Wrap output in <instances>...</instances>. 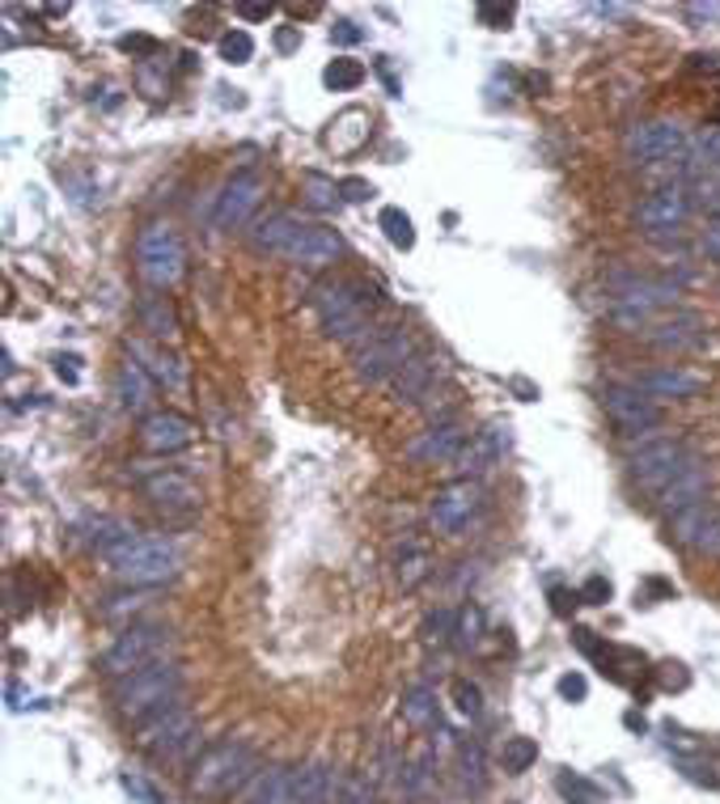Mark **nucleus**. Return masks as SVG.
<instances>
[{"label":"nucleus","instance_id":"37","mask_svg":"<svg viewBox=\"0 0 720 804\" xmlns=\"http://www.w3.org/2000/svg\"><path fill=\"white\" fill-rule=\"evenodd\" d=\"M378 225H382L385 241L394 246V250H411L415 246V225H411V216L403 213V208H382V216H378Z\"/></svg>","mask_w":720,"mask_h":804},{"label":"nucleus","instance_id":"54","mask_svg":"<svg viewBox=\"0 0 720 804\" xmlns=\"http://www.w3.org/2000/svg\"><path fill=\"white\" fill-rule=\"evenodd\" d=\"M339 195H343V204H364V199L373 195V187H369L364 178H343V183H339Z\"/></svg>","mask_w":720,"mask_h":804},{"label":"nucleus","instance_id":"52","mask_svg":"<svg viewBox=\"0 0 720 804\" xmlns=\"http://www.w3.org/2000/svg\"><path fill=\"white\" fill-rule=\"evenodd\" d=\"M475 18H480L483 25H492V30H504V25L513 22V4H480Z\"/></svg>","mask_w":720,"mask_h":804},{"label":"nucleus","instance_id":"58","mask_svg":"<svg viewBox=\"0 0 720 804\" xmlns=\"http://www.w3.org/2000/svg\"><path fill=\"white\" fill-rule=\"evenodd\" d=\"M76 364H81L76 355H60V360H55V373H60V381L76 385V381H81V369H76Z\"/></svg>","mask_w":720,"mask_h":804},{"label":"nucleus","instance_id":"30","mask_svg":"<svg viewBox=\"0 0 720 804\" xmlns=\"http://www.w3.org/2000/svg\"><path fill=\"white\" fill-rule=\"evenodd\" d=\"M292 804H336V775H331L327 762H306V766H297Z\"/></svg>","mask_w":720,"mask_h":804},{"label":"nucleus","instance_id":"45","mask_svg":"<svg viewBox=\"0 0 720 804\" xmlns=\"http://www.w3.org/2000/svg\"><path fill=\"white\" fill-rule=\"evenodd\" d=\"M450 694H454V708H457V715H466V720H480V715H483V690L475 687V682H466V678H457L454 687H450Z\"/></svg>","mask_w":720,"mask_h":804},{"label":"nucleus","instance_id":"6","mask_svg":"<svg viewBox=\"0 0 720 804\" xmlns=\"http://www.w3.org/2000/svg\"><path fill=\"white\" fill-rule=\"evenodd\" d=\"M199 745V715L192 703L174 699L169 708H162L157 715H148L141 729H136V750L157 762H178Z\"/></svg>","mask_w":720,"mask_h":804},{"label":"nucleus","instance_id":"28","mask_svg":"<svg viewBox=\"0 0 720 804\" xmlns=\"http://www.w3.org/2000/svg\"><path fill=\"white\" fill-rule=\"evenodd\" d=\"M297 766H267L241 787V804H292Z\"/></svg>","mask_w":720,"mask_h":804},{"label":"nucleus","instance_id":"1","mask_svg":"<svg viewBox=\"0 0 720 804\" xmlns=\"http://www.w3.org/2000/svg\"><path fill=\"white\" fill-rule=\"evenodd\" d=\"M313 309L322 331L336 343L360 348L369 331H373V309H378V292L364 280H327L313 288Z\"/></svg>","mask_w":720,"mask_h":804},{"label":"nucleus","instance_id":"36","mask_svg":"<svg viewBox=\"0 0 720 804\" xmlns=\"http://www.w3.org/2000/svg\"><path fill=\"white\" fill-rule=\"evenodd\" d=\"M534 762H538V741H534V736H508V741H504V750H501L504 775H526Z\"/></svg>","mask_w":720,"mask_h":804},{"label":"nucleus","instance_id":"44","mask_svg":"<svg viewBox=\"0 0 720 804\" xmlns=\"http://www.w3.org/2000/svg\"><path fill=\"white\" fill-rule=\"evenodd\" d=\"M555 787L568 796V804H601V787L589 780H580V775H573V771H564L559 780H555Z\"/></svg>","mask_w":720,"mask_h":804},{"label":"nucleus","instance_id":"57","mask_svg":"<svg viewBox=\"0 0 720 804\" xmlns=\"http://www.w3.org/2000/svg\"><path fill=\"white\" fill-rule=\"evenodd\" d=\"M580 601V592H573V589H552V610L559 618H568L573 615V606Z\"/></svg>","mask_w":720,"mask_h":804},{"label":"nucleus","instance_id":"42","mask_svg":"<svg viewBox=\"0 0 720 804\" xmlns=\"http://www.w3.org/2000/svg\"><path fill=\"white\" fill-rule=\"evenodd\" d=\"M454 627H457V610L441 606V610H432V615L424 618L420 636H424V643H454Z\"/></svg>","mask_w":720,"mask_h":804},{"label":"nucleus","instance_id":"8","mask_svg":"<svg viewBox=\"0 0 720 804\" xmlns=\"http://www.w3.org/2000/svg\"><path fill=\"white\" fill-rule=\"evenodd\" d=\"M678 301V285L661 276H619L610 285V318L627 331H648L657 309Z\"/></svg>","mask_w":720,"mask_h":804},{"label":"nucleus","instance_id":"20","mask_svg":"<svg viewBox=\"0 0 720 804\" xmlns=\"http://www.w3.org/2000/svg\"><path fill=\"white\" fill-rule=\"evenodd\" d=\"M645 339L652 348H661V352H696L708 343V322L699 318V313H687V309H678L670 318H661V322H652L645 331Z\"/></svg>","mask_w":720,"mask_h":804},{"label":"nucleus","instance_id":"24","mask_svg":"<svg viewBox=\"0 0 720 804\" xmlns=\"http://www.w3.org/2000/svg\"><path fill=\"white\" fill-rule=\"evenodd\" d=\"M708 487H712V471H708V462L699 457L691 471H682L670 487L657 496V508H661V513H670V517L673 513H682V508H696V504L708 499Z\"/></svg>","mask_w":720,"mask_h":804},{"label":"nucleus","instance_id":"41","mask_svg":"<svg viewBox=\"0 0 720 804\" xmlns=\"http://www.w3.org/2000/svg\"><path fill=\"white\" fill-rule=\"evenodd\" d=\"M120 787L132 796V804H166V792L148 780V775H141V771H123Z\"/></svg>","mask_w":720,"mask_h":804},{"label":"nucleus","instance_id":"40","mask_svg":"<svg viewBox=\"0 0 720 804\" xmlns=\"http://www.w3.org/2000/svg\"><path fill=\"white\" fill-rule=\"evenodd\" d=\"M141 322H144V331L162 334V339L178 331V322H174V309H169L166 297H157V292L141 301Z\"/></svg>","mask_w":720,"mask_h":804},{"label":"nucleus","instance_id":"59","mask_svg":"<svg viewBox=\"0 0 720 804\" xmlns=\"http://www.w3.org/2000/svg\"><path fill=\"white\" fill-rule=\"evenodd\" d=\"M120 51H141V55H153V51H157V43H153V39H144V34H123Z\"/></svg>","mask_w":720,"mask_h":804},{"label":"nucleus","instance_id":"15","mask_svg":"<svg viewBox=\"0 0 720 804\" xmlns=\"http://www.w3.org/2000/svg\"><path fill=\"white\" fill-rule=\"evenodd\" d=\"M483 508V483L480 478H454L450 487H441L432 496L429 508V525L436 534H457L466 520L475 517Z\"/></svg>","mask_w":720,"mask_h":804},{"label":"nucleus","instance_id":"35","mask_svg":"<svg viewBox=\"0 0 720 804\" xmlns=\"http://www.w3.org/2000/svg\"><path fill=\"white\" fill-rule=\"evenodd\" d=\"M301 195H306V204H310L313 213H336L339 204H343V195H339V183L336 178H327V174H306L301 178Z\"/></svg>","mask_w":720,"mask_h":804},{"label":"nucleus","instance_id":"25","mask_svg":"<svg viewBox=\"0 0 720 804\" xmlns=\"http://www.w3.org/2000/svg\"><path fill=\"white\" fill-rule=\"evenodd\" d=\"M436 381H441V355L415 352L408 364H403V373L390 381V385H394V399L399 402H420V399H429Z\"/></svg>","mask_w":720,"mask_h":804},{"label":"nucleus","instance_id":"3","mask_svg":"<svg viewBox=\"0 0 720 804\" xmlns=\"http://www.w3.org/2000/svg\"><path fill=\"white\" fill-rule=\"evenodd\" d=\"M250 771H255V750L238 736H229V741H216L195 757L187 787L199 801H225V796H234L255 780Z\"/></svg>","mask_w":720,"mask_h":804},{"label":"nucleus","instance_id":"49","mask_svg":"<svg viewBox=\"0 0 720 804\" xmlns=\"http://www.w3.org/2000/svg\"><path fill=\"white\" fill-rule=\"evenodd\" d=\"M652 673H657V687H661V690H687V682H691V673H687V669H682L678 661L657 664Z\"/></svg>","mask_w":720,"mask_h":804},{"label":"nucleus","instance_id":"32","mask_svg":"<svg viewBox=\"0 0 720 804\" xmlns=\"http://www.w3.org/2000/svg\"><path fill=\"white\" fill-rule=\"evenodd\" d=\"M403 720L411 729L429 733V729H441V708H436V690L429 682H415V687L403 690Z\"/></svg>","mask_w":720,"mask_h":804},{"label":"nucleus","instance_id":"38","mask_svg":"<svg viewBox=\"0 0 720 804\" xmlns=\"http://www.w3.org/2000/svg\"><path fill=\"white\" fill-rule=\"evenodd\" d=\"M360 81H364V64H360V60H348V55H339V60H331V64L322 69V85L336 90V94L357 90Z\"/></svg>","mask_w":720,"mask_h":804},{"label":"nucleus","instance_id":"14","mask_svg":"<svg viewBox=\"0 0 720 804\" xmlns=\"http://www.w3.org/2000/svg\"><path fill=\"white\" fill-rule=\"evenodd\" d=\"M264 195H267L264 174L259 169H238L220 187V195H216V229H241L255 216V208L264 204Z\"/></svg>","mask_w":720,"mask_h":804},{"label":"nucleus","instance_id":"27","mask_svg":"<svg viewBox=\"0 0 720 804\" xmlns=\"http://www.w3.org/2000/svg\"><path fill=\"white\" fill-rule=\"evenodd\" d=\"M115 399L127 415H153V378H148V369H144L141 360H127L120 369V378H115Z\"/></svg>","mask_w":720,"mask_h":804},{"label":"nucleus","instance_id":"5","mask_svg":"<svg viewBox=\"0 0 720 804\" xmlns=\"http://www.w3.org/2000/svg\"><path fill=\"white\" fill-rule=\"evenodd\" d=\"M136 271L153 292H166L187 271V246L169 220H148L136 234Z\"/></svg>","mask_w":720,"mask_h":804},{"label":"nucleus","instance_id":"16","mask_svg":"<svg viewBox=\"0 0 720 804\" xmlns=\"http://www.w3.org/2000/svg\"><path fill=\"white\" fill-rule=\"evenodd\" d=\"M136 441H141L144 453H157V457H169V453H183L195 441V424L178 411H153L144 415L141 427H136Z\"/></svg>","mask_w":720,"mask_h":804},{"label":"nucleus","instance_id":"51","mask_svg":"<svg viewBox=\"0 0 720 804\" xmlns=\"http://www.w3.org/2000/svg\"><path fill=\"white\" fill-rule=\"evenodd\" d=\"M360 39H364V30H360L352 18H339V22L331 25V43H336V48H357Z\"/></svg>","mask_w":720,"mask_h":804},{"label":"nucleus","instance_id":"23","mask_svg":"<svg viewBox=\"0 0 720 804\" xmlns=\"http://www.w3.org/2000/svg\"><path fill=\"white\" fill-rule=\"evenodd\" d=\"M339 255H343V241H339L336 229H327V225H306L301 237L292 241V250H288V262H297V267H306V271H322V267H331Z\"/></svg>","mask_w":720,"mask_h":804},{"label":"nucleus","instance_id":"31","mask_svg":"<svg viewBox=\"0 0 720 804\" xmlns=\"http://www.w3.org/2000/svg\"><path fill=\"white\" fill-rule=\"evenodd\" d=\"M712 513H717V504H696V508H682V513H673L670 517V543L682 546V550H699L703 543V534H708V525H712Z\"/></svg>","mask_w":720,"mask_h":804},{"label":"nucleus","instance_id":"29","mask_svg":"<svg viewBox=\"0 0 720 804\" xmlns=\"http://www.w3.org/2000/svg\"><path fill=\"white\" fill-rule=\"evenodd\" d=\"M127 352H132V360H141L144 369H148V378L162 381L166 390H183V385H187V369H183V360H178L174 352H166V348H153V343L136 339V343H127Z\"/></svg>","mask_w":720,"mask_h":804},{"label":"nucleus","instance_id":"19","mask_svg":"<svg viewBox=\"0 0 720 804\" xmlns=\"http://www.w3.org/2000/svg\"><path fill=\"white\" fill-rule=\"evenodd\" d=\"M508 424H487L483 432H475L471 441H466V450L457 453V478H480L487 474L492 466H501L504 453H508Z\"/></svg>","mask_w":720,"mask_h":804},{"label":"nucleus","instance_id":"48","mask_svg":"<svg viewBox=\"0 0 720 804\" xmlns=\"http://www.w3.org/2000/svg\"><path fill=\"white\" fill-rule=\"evenodd\" d=\"M144 601H153V589H132V592H120V597H111V601H106V606H102V615H106V618L132 615V610H141Z\"/></svg>","mask_w":720,"mask_h":804},{"label":"nucleus","instance_id":"2","mask_svg":"<svg viewBox=\"0 0 720 804\" xmlns=\"http://www.w3.org/2000/svg\"><path fill=\"white\" fill-rule=\"evenodd\" d=\"M183 687H187L183 664L169 657V661H157V664H148V669H136V673L120 678V682L111 687V703H115V711H120L123 720L144 724L148 715H157V711L169 708L174 699H183Z\"/></svg>","mask_w":720,"mask_h":804},{"label":"nucleus","instance_id":"55","mask_svg":"<svg viewBox=\"0 0 720 804\" xmlns=\"http://www.w3.org/2000/svg\"><path fill=\"white\" fill-rule=\"evenodd\" d=\"M703 255L712 262H720V216H708V229H703Z\"/></svg>","mask_w":720,"mask_h":804},{"label":"nucleus","instance_id":"4","mask_svg":"<svg viewBox=\"0 0 720 804\" xmlns=\"http://www.w3.org/2000/svg\"><path fill=\"white\" fill-rule=\"evenodd\" d=\"M106 564H111V576L127 589H162L166 580L178 576V555L162 538H148V534H132L127 543L106 555Z\"/></svg>","mask_w":720,"mask_h":804},{"label":"nucleus","instance_id":"22","mask_svg":"<svg viewBox=\"0 0 720 804\" xmlns=\"http://www.w3.org/2000/svg\"><path fill=\"white\" fill-rule=\"evenodd\" d=\"M306 229V220H297L292 213H267L264 220H255L250 225V250H259V255H276V259H288V250H292V241L301 237Z\"/></svg>","mask_w":720,"mask_h":804},{"label":"nucleus","instance_id":"43","mask_svg":"<svg viewBox=\"0 0 720 804\" xmlns=\"http://www.w3.org/2000/svg\"><path fill=\"white\" fill-rule=\"evenodd\" d=\"M216 51H220V60H225V64H250V55H255V39H250L246 30H229V34H220Z\"/></svg>","mask_w":720,"mask_h":804},{"label":"nucleus","instance_id":"50","mask_svg":"<svg viewBox=\"0 0 720 804\" xmlns=\"http://www.w3.org/2000/svg\"><path fill=\"white\" fill-rule=\"evenodd\" d=\"M580 601H585V606H606V601H610V580H606V576H589V580L580 585Z\"/></svg>","mask_w":720,"mask_h":804},{"label":"nucleus","instance_id":"17","mask_svg":"<svg viewBox=\"0 0 720 804\" xmlns=\"http://www.w3.org/2000/svg\"><path fill=\"white\" fill-rule=\"evenodd\" d=\"M141 492L148 504L166 508V513H192L199 508V487L183 471H169V466H153L148 474H141Z\"/></svg>","mask_w":720,"mask_h":804},{"label":"nucleus","instance_id":"60","mask_svg":"<svg viewBox=\"0 0 720 804\" xmlns=\"http://www.w3.org/2000/svg\"><path fill=\"white\" fill-rule=\"evenodd\" d=\"M297 43H301V30H297V25H280V30H276V48L280 51H292Z\"/></svg>","mask_w":720,"mask_h":804},{"label":"nucleus","instance_id":"11","mask_svg":"<svg viewBox=\"0 0 720 804\" xmlns=\"http://www.w3.org/2000/svg\"><path fill=\"white\" fill-rule=\"evenodd\" d=\"M411 355H415V339L408 327H373L352 355V369H357L360 385H382L403 373Z\"/></svg>","mask_w":720,"mask_h":804},{"label":"nucleus","instance_id":"47","mask_svg":"<svg viewBox=\"0 0 720 804\" xmlns=\"http://www.w3.org/2000/svg\"><path fill=\"white\" fill-rule=\"evenodd\" d=\"M339 804H382V796H378V783L364 780V775L343 780V787H339Z\"/></svg>","mask_w":720,"mask_h":804},{"label":"nucleus","instance_id":"26","mask_svg":"<svg viewBox=\"0 0 720 804\" xmlns=\"http://www.w3.org/2000/svg\"><path fill=\"white\" fill-rule=\"evenodd\" d=\"M369 132H373L369 111H343V115L331 118V127L322 132V144H327V153H336V157H352V153H360V148L369 144Z\"/></svg>","mask_w":720,"mask_h":804},{"label":"nucleus","instance_id":"18","mask_svg":"<svg viewBox=\"0 0 720 804\" xmlns=\"http://www.w3.org/2000/svg\"><path fill=\"white\" fill-rule=\"evenodd\" d=\"M471 432L457 424V420H436L429 432H420L408 445V457L420 462V466H445V462H457V453L466 450Z\"/></svg>","mask_w":720,"mask_h":804},{"label":"nucleus","instance_id":"56","mask_svg":"<svg viewBox=\"0 0 720 804\" xmlns=\"http://www.w3.org/2000/svg\"><path fill=\"white\" fill-rule=\"evenodd\" d=\"M696 555H717L720 559V504H717V513H712V525H708V534H703V543H699Z\"/></svg>","mask_w":720,"mask_h":804},{"label":"nucleus","instance_id":"33","mask_svg":"<svg viewBox=\"0 0 720 804\" xmlns=\"http://www.w3.org/2000/svg\"><path fill=\"white\" fill-rule=\"evenodd\" d=\"M394 576H399V585H403V589H420V585L432 576L429 550H424L420 543H403L399 559H394Z\"/></svg>","mask_w":720,"mask_h":804},{"label":"nucleus","instance_id":"7","mask_svg":"<svg viewBox=\"0 0 720 804\" xmlns=\"http://www.w3.org/2000/svg\"><path fill=\"white\" fill-rule=\"evenodd\" d=\"M174 652V631L166 622H132L123 636H115V643L102 652V673L111 682H120L136 669H148L157 661H169Z\"/></svg>","mask_w":720,"mask_h":804},{"label":"nucleus","instance_id":"46","mask_svg":"<svg viewBox=\"0 0 720 804\" xmlns=\"http://www.w3.org/2000/svg\"><path fill=\"white\" fill-rule=\"evenodd\" d=\"M678 766H682V775H687L691 783L720 787V762H708L703 754H691V757H678Z\"/></svg>","mask_w":720,"mask_h":804},{"label":"nucleus","instance_id":"39","mask_svg":"<svg viewBox=\"0 0 720 804\" xmlns=\"http://www.w3.org/2000/svg\"><path fill=\"white\" fill-rule=\"evenodd\" d=\"M483 643V610L480 606H462L454 627V648L457 652H475Z\"/></svg>","mask_w":720,"mask_h":804},{"label":"nucleus","instance_id":"9","mask_svg":"<svg viewBox=\"0 0 720 804\" xmlns=\"http://www.w3.org/2000/svg\"><path fill=\"white\" fill-rule=\"evenodd\" d=\"M624 153L631 166H682L691 153V132L678 118H640L624 136Z\"/></svg>","mask_w":720,"mask_h":804},{"label":"nucleus","instance_id":"21","mask_svg":"<svg viewBox=\"0 0 720 804\" xmlns=\"http://www.w3.org/2000/svg\"><path fill=\"white\" fill-rule=\"evenodd\" d=\"M640 394H648L652 402H682V399H696L699 390L708 385V381L691 373V369H682V364H657V369H648L640 378L631 381Z\"/></svg>","mask_w":720,"mask_h":804},{"label":"nucleus","instance_id":"53","mask_svg":"<svg viewBox=\"0 0 720 804\" xmlns=\"http://www.w3.org/2000/svg\"><path fill=\"white\" fill-rule=\"evenodd\" d=\"M555 690H559V699H568V703H580V699L589 694V682H585V673H564Z\"/></svg>","mask_w":720,"mask_h":804},{"label":"nucleus","instance_id":"61","mask_svg":"<svg viewBox=\"0 0 720 804\" xmlns=\"http://www.w3.org/2000/svg\"><path fill=\"white\" fill-rule=\"evenodd\" d=\"M238 13L246 22H267L271 18V4H238Z\"/></svg>","mask_w":720,"mask_h":804},{"label":"nucleus","instance_id":"34","mask_svg":"<svg viewBox=\"0 0 720 804\" xmlns=\"http://www.w3.org/2000/svg\"><path fill=\"white\" fill-rule=\"evenodd\" d=\"M457 780L466 792H475L480 796L483 787H487V771H483V745L480 741H457Z\"/></svg>","mask_w":720,"mask_h":804},{"label":"nucleus","instance_id":"10","mask_svg":"<svg viewBox=\"0 0 720 804\" xmlns=\"http://www.w3.org/2000/svg\"><path fill=\"white\" fill-rule=\"evenodd\" d=\"M699 462V453L682 441H670V436H657V441H645L636 445L631 457H627V474L636 487H645L648 496H661L673 478L682 471H691Z\"/></svg>","mask_w":720,"mask_h":804},{"label":"nucleus","instance_id":"13","mask_svg":"<svg viewBox=\"0 0 720 804\" xmlns=\"http://www.w3.org/2000/svg\"><path fill=\"white\" fill-rule=\"evenodd\" d=\"M601 411L610 415V424L624 432L627 441H640L645 432L661 427V406L640 394L636 385H606L601 390Z\"/></svg>","mask_w":720,"mask_h":804},{"label":"nucleus","instance_id":"12","mask_svg":"<svg viewBox=\"0 0 720 804\" xmlns=\"http://www.w3.org/2000/svg\"><path fill=\"white\" fill-rule=\"evenodd\" d=\"M696 213V199L682 183H666V187L648 190L636 208V229L648 237H673Z\"/></svg>","mask_w":720,"mask_h":804}]
</instances>
